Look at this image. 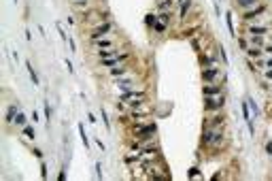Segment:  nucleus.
<instances>
[{
    "instance_id": "1",
    "label": "nucleus",
    "mask_w": 272,
    "mask_h": 181,
    "mask_svg": "<svg viewBox=\"0 0 272 181\" xmlns=\"http://www.w3.org/2000/svg\"><path fill=\"white\" fill-rule=\"evenodd\" d=\"M204 102H206V105H204L206 109H221V107H223V96H221V98L206 96V100H204Z\"/></svg>"
},
{
    "instance_id": "2",
    "label": "nucleus",
    "mask_w": 272,
    "mask_h": 181,
    "mask_svg": "<svg viewBox=\"0 0 272 181\" xmlns=\"http://www.w3.org/2000/svg\"><path fill=\"white\" fill-rule=\"evenodd\" d=\"M17 113H19L17 105H11L9 111H7V124H15V115H17Z\"/></svg>"
},
{
    "instance_id": "3",
    "label": "nucleus",
    "mask_w": 272,
    "mask_h": 181,
    "mask_svg": "<svg viewBox=\"0 0 272 181\" xmlns=\"http://www.w3.org/2000/svg\"><path fill=\"white\" fill-rule=\"evenodd\" d=\"M108 28H111V26H108V24L100 26V28H96V30H94V34H92V38H94V41H100V36L104 34V32H107Z\"/></svg>"
},
{
    "instance_id": "4",
    "label": "nucleus",
    "mask_w": 272,
    "mask_h": 181,
    "mask_svg": "<svg viewBox=\"0 0 272 181\" xmlns=\"http://www.w3.org/2000/svg\"><path fill=\"white\" fill-rule=\"evenodd\" d=\"M219 92H221L219 85H206V87H204V96H215V94H219Z\"/></svg>"
},
{
    "instance_id": "5",
    "label": "nucleus",
    "mask_w": 272,
    "mask_h": 181,
    "mask_svg": "<svg viewBox=\"0 0 272 181\" xmlns=\"http://www.w3.org/2000/svg\"><path fill=\"white\" fill-rule=\"evenodd\" d=\"M217 68H208V71H204L202 72V79H204V81H211V79H215V77H217Z\"/></svg>"
},
{
    "instance_id": "6",
    "label": "nucleus",
    "mask_w": 272,
    "mask_h": 181,
    "mask_svg": "<svg viewBox=\"0 0 272 181\" xmlns=\"http://www.w3.org/2000/svg\"><path fill=\"white\" fill-rule=\"evenodd\" d=\"M79 134H81V141L85 145V149L89 147V139H87V134H85V128H83V124H79Z\"/></svg>"
},
{
    "instance_id": "7",
    "label": "nucleus",
    "mask_w": 272,
    "mask_h": 181,
    "mask_svg": "<svg viewBox=\"0 0 272 181\" xmlns=\"http://www.w3.org/2000/svg\"><path fill=\"white\" fill-rule=\"evenodd\" d=\"M26 68H28V72H30V79L34 81V85H38V77H36V72H34V68H32L30 62H26Z\"/></svg>"
},
{
    "instance_id": "8",
    "label": "nucleus",
    "mask_w": 272,
    "mask_h": 181,
    "mask_svg": "<svg viewBox=\"0 0 272 181\" xmlns=\"http://www.w3.org/2000/svg\"><path fill=\"white\" fill-rule=\"evenodd\" d=\"M225 22H227V30H230V34L234 36V19H232V13H225Z\"/></svg>"
},
{
    "instance_id": "9",
    "label": "nucleus",
    "mask_w": 272,
    "mask_h": 181,
    "mask_svg": "<svg viewBox=\"0 0 272 181\" xmlns=\"http://www.w3.org/2000/svg\"><path fill=\"white\" fill-rule=\"evenodd\" d=\"M153 132H155V124H151V126L142 128V130H141L138 134H141V139H145V134H153Z\"/></svg>"
},
{
    "instance_id": "10",
    "label": "nucleus",
    "mask_w": 272,
    "mask_h": 181,
    "mask_svg": "<svg viewBox=\"0 0 272 181\" xmlns=\"http://www.w3.org/2000/svg\"><path fill=\"white\" fill-rule=\"evenodd\" d=\"M191 7V0H183V4H181V17H185L187 15V9Z\"/></svg>"
},
{
    "instance_id": "11",
    "label": "nucleus",
    "mask_w": 272,
    "mask_h": 181,
    "mask_svg": "<svg viewBox=\"0 0 272 181\" xmlns=\"http://www.w3.org/2000/svg\"><path fill=\"white\" fill-rule=\"evenodd\" d=\"M247 105H249V109L253 111V115H257V113H260V109H257V105H255V100H253V98H247Z\"/></svg>"
},
{
    "instance_id": "12",
    "label": "nucleus",
    "mask_w": 272,
    "mask_h": 181,
    "mask_svg": "<svg viewBox=\"0 0 272 181\" xmlns=\"http://www.w3.org/2000/svg\"><path fill=\"white\" fill-rule=\"evenodd\" d=\"M266 30H268V28H264V26H253V28H251V34H264Z\"/></svg>"
},
{
    "instance_id": "13",
    "label": "nucleus",
    "mask_w": 272,
    "mask_h": 181,
    "mask_svg": "<svg viewBox=\"0 0 272 181\" xmlns=\"http://www.w3.org/2000/svg\"><path fill=\"white\" fill-rule=\"evenodd\" d=\"M15 124H19V126H24V124H26V115L21 113V111L15 115Z\"/></svg>"
},
{
    "instance_id": "14",
    "label": "nucleus",
    "mask_w": 272,
    "mask_h": 181,
    "mask_svg": "<svg viewBox=\"0 0 272 181\" xmlns=\"http://www.w3.org/2000/svg\"><path fill=\"white\" fill-rule=\"evenodd\" d=\"M24 134L28 136V139H34V136H36V134H34V128H32V126H26V128H24Z\"/></svg>"
},
{
    "instance_id": "15",
    "label": "nucleus",
    "mask_w": 272,
    "mask_h": 181,
    "mask_svg": "<svg viewBox=\"0 0 272 181\" xmlns=\"http://www.w3.org/2000/svg\"><path fill=\"white\" fill-rule=\"evenodd\" d=\"M247 51H249V56H251V58H260V56H261V51L257 47H251V49H247Z\"/></svg>"
},
{
    "instance_id": "16",
    "label": "nucleus",
    "mask_w": 272,
    "mask_h": 181,
    "mask_svg": "<svg viewBox=\"0 0 272 181\" xmlns=\"http://www.w3.org/2000/svg\"><path fill=\"white\" fill-rule=\"evenodd\" d=\"M261 11H264V7H260V9H255V13H247V17H245V19H255V15H260Z\"/></svg>"
},
{
    "instance_id": "17",
    "label": "nucleus",
    "mask_w": 272,
    "mask_h": 181,
    "mask_svg": "<svg viewBox=\"0 0 272 181\" xmlns=\"http://www.w3.org/2000/svg\"><path fill=\"white\" fill-rule=\"evenodd\" d=\"M145 22H147V24H149V26H151V24H157V17H155V15H147V19H145Z\"/></svg>"
},
{
    "instance_id": "18",
    "label": "nucleus",
    "mask_w": 272,
    "mask_h": 181,
    "mask_svg": "<svg viewBox=\"0 0 272 181\" xmlns=\"http://www.w3.org/2000/svg\"><path fill=\"white\" fill-rule=\"evenodd\" d=\"M153 28L157 30V32H164V30H166V24H164V22H157V24H155Z\"/></svg>"
},
{
    "instance_id": "19",
    "label": "nucleus",
    "mask_w": 272,
    "mask_h": 181,
    "mask_svg": "<svg viewBox=\"0 0 272 181\" xmlns=\"http://www.w3.org/2000/svg\"><path fill=\"white\" fill-rule=\"evenodd\" d=\"M96 170H98V173H96V177H98V179H102V166H100V162L96 164Z\"/></svg>"
},
{
    "instance_id": "20",
    "label": "nucleus",
    "mask_w": 272,
    "mask_h": 181,
    "mask_svg": "<svg viewBox=\"0 0 272 181\" xmlns=\"http://www.w3.org/2000/svg\"><path fill=\"white\" fill-rule=\"evenodd\" d=\"M242 7H251V4H255V0H238Z\"/></svg>"
},
{
    "instance_id": "21",
    "label": "nucleus",
    "mask_w": 272,
    "mask_h": 181,
    "mask_svg": "<svg viewBox=\"0 0 272 181\" xmlns=\"http://www.w3.org/2000/svg\"><path fill=\"white\" fill-rule=\"evenodd\" d=\"M102 121H104L107 128H111V124H108V120H107V111H104V109H102Z\"/></svg>"
},
{
    "instance_id": "22",
    "label": "nucleus",
    "mask_w": 272,
    "mask_h": 181,
    "mask_svg": "<svg viewBox=\"0 0 272 181\" xmlns=\"http://www.w3.org/2000/svg\"><path fill=\"white\" fill-rule=\"evenodd\" d=\"M198 175H200V170L196 169V166H193V169H189V177H198Z\"/></svg>"
},
{
    "instance_id": "23",
    "label": "nucleus",
    "mask_w": 272,
    "mask_h": 181,
    "mask_svg": "<svg viewBox=\"0 0 272 181\" xmlns=\"http://www.w3.org/2000/svg\"><path fill=\"white\" fill-rule=\"evenodd\" d=\"M45 117H47V120H51V109H49L47 102H45Z\"/></svg>"
},
{
    "instance_id": "24",
    "label": "nucleus",
    "mask_w": 272,
    "mask_h": 181,
    "mask_svg": "<svg viewBox=\"0 0 272 181\" xmlns=\"http://www.w3.org/2000/svg\"><path fill=\"white\" fill-rule=\"evenodd\" d=\"M123 72H126V68H113L111 75H123Z\"/></svg>"
},
{
    "instance_id": "25",
    "label": "nucleus",
    "mask_w": 272,
    "mask_h": 181,
    "mask_svg": "<svg viewBox=\"0 0 272 181\" xmlns=\"http://www.w3.org/2000/svg\"><path fill=\"white\" fill-rule=\"evenodd\" d=\"M113 53H115V51H100V58H104V60H107L108 56H113Z\"/></svg>"
},
{
    "instance_id": "26",
    "label": "nucleus",
    "mask_w": 272,
    "mask_h": 181,
    "mask_svg": "<svg viewBox=\"0 0 272 181\" xmlns=\"http://www.w3.org/2000/svg\"><path fill=\"white\" fill-rule=\"evenodd\" d=\"M41 175H43V179H45V177H47V166H45V162H43V164H41Z\"/></svg>"
},
{
    "instance_id": "27",
    "label": "nucleus",
    "mask_w": 272,
    "mask_h": 181,
    "mask_svg": "<svg viewBox=\"0 0 272 181\" xmlns=\"http://www.w3.org/2000/svg\"><path fill=\"white\" fill-rule=\"evenodd\" d=\"M253 45H261V36L260 34H257V36L253 34Z\"/></svg>"
},
{
    "instance_id": "28",
    "label": "nucleus",
    "mask_w": 272,
    "mask_h": 181,
    "mask_svg": "<svg viewBox=\"0 0 272 181\" xmlns=\"http://www.w3.org/2000/svg\"><path fill=\"white\" fill-rule=\"evenodd\" d=\"M266 151L272 156V141H268V143H266Z\"/></svg>"
},
{
    "instance_id": "29",
    "label": "nucleus",
    "mask_w": 272,
    "mask_h": 181,
    "mask_svg": "<svg viewBox=\"0 0 272 181\" xmlns=\"http://www.w3.org/2000/svg\"><path fill=\"white\" fill-rule=\"evenodd\" d=\"M98 45H100V47H111V43H108V41H98Z\"/></svg>"
},
{
    "instance_id": "30",
    "label": "nucleus",
    "mask_w": 272,
    "mask_h": 181,
    "mask_svg": "<svg viewBox=\"0 0 272 181\" xmlns=\"http://www.w3.org/2000/svg\"><path fill=\"white\" fill-rule=\"evenodd\" d=\"M191 47L196 49V51H200V45H198V41H191Z\"/></svg>"
},
{
    "instance_id": "31",
    "label": "nucleus",
    "mask_w": 272,
    "mask_h": 181,
    "mask_svg": "<svg viewBox=\"0 0 272 181\" xmlns=\"http://www.w3.org/2000/svg\"><path fill=\"white\" fill-rule=\"evenodd\" d=\"M66 68H68V72H74V68H72V64L68 60H66Z\"/></svg>"
},
{
    "instance_id": "32",
    "label": "nucleus",
    "mask_w": 272,
    "mask_h": 181,
    "mask_svg": "<svg viewBox=\"0 0 272 181\" xmlns=\"http://www.w3.org/2000/svg\"><path fill=\"white\" fill-rule=\"evenodd\" d=\"M266 77H268V79H272V71H268V72H266Z\"/></svg>"
},
{
    "instance_id": "33",
    "label": "nucleus",
    "mask_w": 272,
    "mask_h": 181,
    "mask_svg": "<svg viewBox=\"0 0 272 181\" xmlns=\"http://www.w3.org/2000/svg\"><path fill=\"white\" fill-rule=\"evenodd\" d=\"M268 68H272V58H270V60H268Z\"/></svg>"
},
{
    "instance_id": "34",
    "label": "nucleus",
    "mask_w": 272,
    "mask_h": 181,
    "mask_svg": "<svg viewBox=\"0 0 272 181\" xmlns=\"http://www.w3.org/2000/svg\"><path fill=\"white\" fill-rule=\"evenodd\" d=\"M268 51H270V53H272V45H270V47H268Z\"/></svg>"
}]
</instances>
